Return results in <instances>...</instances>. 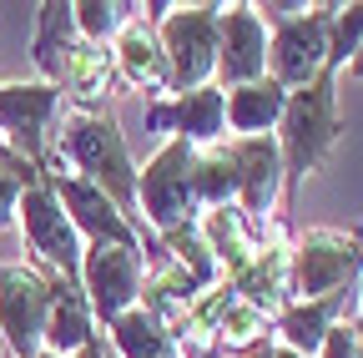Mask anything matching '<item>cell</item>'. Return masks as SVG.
Here are the masks:
<instances>
[{
  "label": "cell",
  "mask_w": 363,
  "mask_h": 358,
  "mask_svg": "<svg viewBox=\"0 0 363 358\" xmlns=\"http://www.w3.org/2000/svg\"><path fill=\"white\" fill-rule=\"evenodd\" d=\"M333 81H338V66H323L308 86H298V91H288V106L278 116L283 126V187H288V207L298 202V187L303 177L328 157V147L338 142V111H333Z\"/></svg>",
  "instance_id": "1"
},
{
  "label": "cell",
  "mask_w": 363,
  "mask_h": 358,
  "mask_svg": "<svg viewBox=\"0 0 363 358\" xmlns=\"http://www.w3.org/2000/svg\"><path fill=\"white\" fill-rule=\"evenodd\" d=\"M111 56H116V76H126L131 86H147V91H167V86H172V66L162 56V40L142 21H126L121 26Z\"/></svg>",
  "instance_id": "16"
},
{
  "label": "cell",
  "mask_w": 363,
  "mask_h": 358,
  "mask_svg": "<svg viewBox=\"0 0 363 358\" xmlns=\"http://www.w3.org/2000/svg\"><path fill=\"white\" fill-rule=\"evenodd\" d=\"M222 121H227V96L217 86H197V91L177 96V101L147 106V126L152 131H177V142H187V147L217 142Z\"/></svg>",
  "instance_id": "14"
},
{
  "label": "cell",
  "mask_w": 363,
  "mask_h": 358,
  "mask_svg": "<svg viewBox=\"0 0 363 358\" xmlns=\"http://www.w3.org/2000/svg\"><path fill=\"white\" fill-rule=\"evenodd\" d=\"M111 333H116V348L126 358H177V333L147 308L121 313V318L111 323Z\"/></svg>",
  "instance_id": "23"
},
{
  "label": "cell",
  "mask_w": 363,
  "mask_h": 358,
  "mask_svg": "<svg viewBox=\"0 0 363 358\" xmlns=\"http://www.w3.org/2000/svg\"><path fill=\"white\" fill-rule=\"evenodd\" d=\"M227 157L238 177V202H242V217L247 222H262L267 207L278 202L283 192V152L272 137H238L233 147H217Z\"/></svg>",
  "instance_id": "10"
},
{
  "label": "cell",
  "mask_w": 363,
  "mask_h": 358,
  "mask_svg": "<svg viewBox=\"0 0 363 358\" xmlns=\"http://www.w3.org/2000/svg\"><path fill=\"white\" fill-rule=\"evenodd\" d=\"M288 106V91L278 81H252V86H233V96H227V126L242 131V137H262L267 126H278Z\"/></svg>",
  "instance_id": "21"
},
{
  "label": "cell",
  "mask_w": 363,
  "mask_h": 358,
  "mask_svg": "<svg viewBox=\"0 0 363 358\" xmlns=\"http://www.w3.org/2000/svg\"><path fill=\"white\" fill-rule=\"evenodd\" d=\"M192 172H197V147L167 142V147L157 152V162L136 177V202L147 207L152 228L172 233V228H182V222H192V207H197Z\"/></svg>",
  "instance_id": "6"
},
{
  "label": "cell",
  "mask_w": 363,
  "mask_h": 358,
  "mask_svg": "<svg viewBox=\"0 0 363 358\" xmlns=\"http://www.w3.org/2000/svg\"><path fill=\"white\" fill-rule=\"evenodd\" d=\"M35 66L51 76V86H61V66L76 46V21H71V6H61V0H51V6H35Z\"/></svg>",
  "instance_id": "22"
},
{
  "label": "cell",
  "mask_w": 363,
  "mask_h": 358,
  "mask_svg": "<svg viewBox=\"0 0 363 358\" xmlns=\"http://www.w3.org/2000/svg\"><path fill=\"white\" fill-rule=\"evenodd\" d=\"M35 358H61V353H51V348H45V353H35Z\"/></svg>",
  "instance_id": "30"
},
{
  "label": "cell",
  "mask_w": 363,
  "mask_h": 358,
  "mask_svg": "<svg viewBox=\"0 0 363 358\" xmlns=\"http://www.w3.org/2000/svg\"><path fill=\"white\" fill-rule=\"evenodd\" d=\"M136 6H106V0H81V6H71V21H76V35L91 40V46H106V35L116 26L131 21Z\"/></svg>",
  "instance_id": "25"
},
{
  "label": "cell",
  "mask_w": 363,
  "mask_h": 358,
  "mask_svg": "<svg viewBox=\"0 0 363 358\" xmlns=\"http://www.w3.org/2000/svg\"><path fill=\"white\" fill-rule=\"evenodd\" d=\"M81 278L91 293V308L106 323H116L121 313H131L136 293H142V247H106L96 242L81 257Z\"/></svg>",
  "instance_id": "9"
},
{
  "label": "cell",
  "mask_w": 363,
  "mask_h": 358,
  "mask_svg": "<svg viewBox=\"0 0 363 358\" xmlns=\"http://www.w3.org/2000/svg\"><path fill=\"white\" fill-rule=\"evenodd\" d=\"M217 71L233 86H252L267 71V35L252 6H227L217 21Z\"/></svg>",
  "instance_id": "12"
},
{
  "label": "cell",
  "mask_w": 363,
  "mask_h": 358,
  "mask_svg": "<svg viewBox=\"0 0 363 358\" xmlns=\"http://www.w3.org/2000/svg\"><path fill=\"white\" fill-rule=\"evenodd\" d=\"M227 283H233L238 303L267 313V318H272V313H283V308H288V247H283V242L257 247L252 262L242 267V273H233Z\"/></svg>",
  "instance_id": "15"
},
{
  "label": "cell",
  "mask_w": 363,
  "mask_h": 358,
  "mask_svg": "<svg viewBox=\"0 0 363 358\" xmlns=\"http://www.w3.org/2000/svg\"><path fill=\"white\" fill-rule=\"evenodd\" d=\"M358 262H363V242H358V237L318 228V233H308V237L288 252V288H293L303 303L328 298V293H343L348 278L358 273Z\"/></svg>",
  "instance_id": "5"
},
{
  "label": "cell",
  "mask_w": 363,
  "mask_h": 358,
  "mask_svg": "<svg viewBox=\"0 0 363 358\" xmlns=\"http://www.w3.org/2000/svg\"><path fill=\"white\" fill-rule=\"evenodd\" d=\"M267 328H272L267 313H257V308H247V303H233V308H227L222 318H217L212 338H217L222 348H257Z\"/></svg>",
  "instance_id": "24"
},
{
  "label": "cell",
  "mask_w": 363,
  "mask_h": 358,
  "mask_svg": "<svg viewBox=\"0 0 363 358\" xmlns=\"http://www.w3.org/2000/svg\"><path fill=\"white\" fill-rule=\"evenodd\" d=\"M91 338H96V333H91V313H86L81 288L51 273V313H45V333H40V343L66 358V353H81Z\"/></svg>",
  "instance_id": "19"
},
{
  "label": "cell",
  "mask_w": 363,
  "mask_h": 358,
  "mask_svg": "<svg viewBox=\"0 0 363 358\" xmlns=\"http://www.w3.org/2000/svg\"><path fill=\"white\" fill-rule=\"evenodd\" d=\"M267 11V21L278 26L272 35V81L283 86V91H298L308 86L318 71L328 66V35H333V16L338 6H257Z\"/></svg>",
  "instance_id": "3"
},
{
  "label": "cell",
  "mask_w": 363,
  "mask_h": 358,
  "mask_svg": "<svg viewBox=\"0 0 363 358\" xmlns=\"http://www.w3.org/2000/svg\"><path fill=\"white\" fill-rule=\"evenodd\" d=\"M272 358H303V353H293V348H272Z\"/></svg>",
  "instance_id": "28"
},
{
  "label": "cell",
  "mask_w": 363,
  "mask_h": 358,
  "mask_svg": "<svg viewBox=\"0 0 363 358\" xmlns=\"http://www.w3.org/2000/svg\"><path fill=\"white\" fill-rule=\"evenodd\" d=\"M51 197L71 212V228L91 233V242H106V247H142L136 242V228H131V217H121L111 207V197L101 187H91L86 177H51Z\"/></svg>",
  "instance_id": "11"
},
{
  "label": "cell",
  "mask_w": 363,
  "mask_h": 358,
  "mask_svg": "<svg viewBox=\"0 0 363 358\" xmlns=\"http://www.w3.org/2000/svg\"><path fill=\"white\" fill-rule=\"evenodd\" d=\"M348 293H328V298H313V303H288L278 313V333H283V348L313 358L318 348H323V338L333 333V318L343 308Z\"/></svg>",
  "instance_id": "20"
},
{
  "label": "cell",
  "mask_w": 363,
  "mask_h": 358,
  "mask_svg": "<svg viewBox=\"0 0 363 358\" xmlns=\"http://www.w3.org/2000/svg\"><path fill=\"white\" fill-rule=\"evenodd\" d=\"M61 157H71L86 172V182L111 197L121 217L136 207V167L126 157L121 126L111 111H71L61 126Z\"/></svg>",
  "instance_id": "2"
},
{
  "label": "cell",
  "mask_w": 363,
  "mask_h": 358,
  "mask_svg": "<svg viewBox=\"0 0 363 358\" xmlns=\"http://www.w3.org/2000/svg\"><path fill=\"white\" fill-rule=\"evenodd\" d=\"M61 86H0V131H11V142L26 152L30 167L45 157V126L56 116Z\"/></svg>",
  "instance_id": "13"
},
{
  "label": "cell",
  "mask_w": 363,
  "mask_h": 358,
  "mask_svg": "<svg viewBox=\"0 0 363 358\" xmlns=\"http://www.w3.org/2000/svg\"><path fill=\"white\" fill-rule=\"evenodd\" d=\"M81 358H111V353H106V348H101V343H96V338H91V343H86V348H81Z\"/></svg>",
  "instance_id": "27"
},
{
  "label": "cell",
  "mask_w": 363,
  "mask_h": 358,
  "mask_svg": "<svg viewBox=\"0 0 363 358\" xmlns=\"http://www.w3.org/2000/svg\"><path fill=\"white\" fill-rule=\"evenodd\" d=\"M61 81L71 86V101L76 111H96L106 96H111V86H116V56L106 46H91V40H76L66 66H61Z\"/></svg>",
  "instance_id": "18"
},
{
  "label": "cell",
  "mask_w": 363,
  "mask_h": 358,
  "mask_svg": "<svg viewBox=\"0 0 363 358\" xmlns=\"http://www.w3.org/2000/svg\"><path fill=\"white\" fill-rule=\"evenodd\" d=\"M217 21H222V6H182L157 30L162 56L172 66V86L182 96L207 86V76L217 71Z\"/></svg>",
  "instance_id": "4"
},
{
  "label": "cell",
  "mask_w": 363,
  "mask_h": 358,
  "mask_svg": "<svg viewBox=\"0 0 363 358\" xmlns=\"http://www.w3.org/2000/svg\"><path fill=\"white\" fill-rule=\"evenodd\" d=\"M21 222H26V237L30 247L45 257V267H51L56 278L76 283L81 278V242H76V228H71V217L61 212V202L51 197V187L45 182H30L21 192Z\"/></svg>",
  "instance_id": "8"
},
{
  "label": "cell",
  "mask_w": 363,
  "mask_h": 358,
  "mask_svg": "<svg viewBox=\"0 0 363 358\" xmlns=\"http://www.w3.org/2000/svg\"><path fill=\"white\" fill-rule=\"evenodd\" d=\"M45 313H51V273H26V267H0V333L16 358H35Z\"/></svg>",
  "instance_id": "7"
},
{
  "label": "cell",
  "mask_w": 363,
  "mask_h": 358,
  "mask_svg": "<svg viewBox=\"0 0 363 358\" xmlns=\"http://www.w3.org/2000/svg\"><path fill=\"white\" fill-rule=\"evenodd\" d=\"M35 177L40 172L30 162H21V157L16 162H0V228H11V212L21 207V192L35 182Z\"/></svg>",
  "instance_id": "26"
},
{
  "label": "cell",
  "mask_w": 363,
  "mask_h": 358,
  "mask_svg": "<svg viewBox=\"0 0 363 358\" xmlns=\"http://www.w3.org/2000/svg\"><path fill=\"white\" fill-rule=\"evenodd\" d=\"M0 162H11V152H6V142H0Z\"/></svg>",
  "instance_id": "29"
},
{
  "label": "cell",
  "mask_w": 363,
  "mask_h": 358,
  "mask_svg": "<svg viewBox=\"0 0 363 358\" xmlns=\"http://www.w3.org/2000/svg\"><path fill=\"white\" fill-rule=\"evenodd\" d=\"M197 237H202V247L212 252V262H227V278L233 273H242V267L252 262V252H257V242H252V222L242 217V207H207L202 212V222H197Z\"/></svg>",
  "instance_id": "17"
}]
</instances>
